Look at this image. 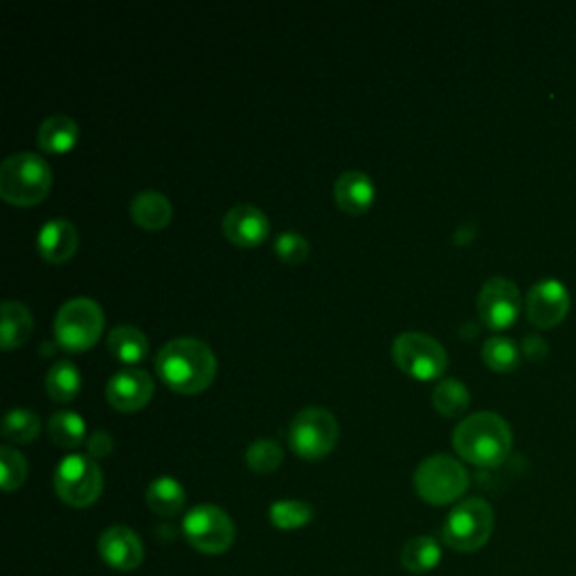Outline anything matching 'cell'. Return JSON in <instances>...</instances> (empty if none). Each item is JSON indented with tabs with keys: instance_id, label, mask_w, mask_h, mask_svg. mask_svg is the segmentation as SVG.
<instances>
[{
	"instance_id": "1",
	"label": "cell",
	"mask_w": 576,
	"mask_h": 576,
	"mask_svg": "<svg viewBox=\"0 0 576 576\" xmlns=\"http://www.w3.org/2000/svg\"><path fill=\"white\" fill-rule=\"evenodd\" d=\"M156 372L169 390L190 396L214 383L218 363L207 342L199 338H174L158 352Z\"/></svg>"
},
{
	"instance_id": "2",
	"label": "cell",
	"mask_w": 576,
	"mask_h": 576,
	"mask_svg": "<svg viewBox=\"0 0 576 576\" xmlns=\"http://www.w3.org/2000/svg\"><path fill=\"white\" fill-rule=\"evenodd\" d=\"M513 433L498 413H476L459 422L452 433V448L469 465L495 469L509 457Z\"/></svg>"
},
{
	"instance_id": "3",
	"label": "cell",
	"mask_w": 576,
	"mask_h": 576,
	"mask_svg": "<svg viewBox=\"0 0 576 576\" xmlns=\"http://www.w3.org/2000/svg\"><path fill=\"white\" fill-rule=\"evenodd\" d=\"M52 183V167L32 151L12 153L0 164V199L10 205L32 207L43 203Z\"/></svg>"
},
{
	"instance_id": "4",
	"label": "cell",
	"mask_w": 576,
	"mask_h": 576,
	"mask_svg": "<svg viewBox=\"0 0 576 576\" xmlns=\"http://www.w3.org/2000/svg\"><path fill=\"white\" fill-rule=\"evenodd\" d=\"M495 525L493 506L484 498H467L455 504L444 523V543L462 554L482 550Z\"/></svg>"
},
{
	"instance_id": "5",
	"label": "cell",
	"mask_w": 576,
	"mask_h": 576,
	"mask_svg": "<svg viewBox=\"0 0 576 576\" xmlns=\"http://www.w3.org/2000/svg\"><path fill=\"white\" fill-rule=\"evenodd\" d=\"M413 484L424 502L444 506L467 493L469 471L450 455H430L417 467Z\"/></svg>"
},
{
	"instance_id": "6",
	"label": "cell",
	"mask_w": 576,
	"mask_h": 576,
	"mask_svg": "<svg viewBox=\"0 0 576 576\" xmlns=\"http://www.w3.org/2000/svg\"><path fill=\"white\" fill-rule=\"evenodd\" d=\"M54 340L73 354L95 348L104 333V311L90 298H73L54 316Z\"/></svg>"
},
{
	"instance_id": "7",
	"label": "cell",
	"mask_w": 576,
	"mask_h": 576,
	"mask_svg": "<svg viewBox=\"0 0 576 576\" xmlns=\"http://www.w3.org/2000/svg\"><path fill=\"white\" fill-rule=\"evenodd\" d=\"M394 365L417 381L441 378L448 367V354L441 342L422 331H406L392 342Z\"/></svg>"
},
{
	"instance_id": "8",
	"label": "cell",
	"mask_w": 576,
	"mask_h": 576,
	"mask_svg": "<svg viewBox=\"0 0 576 576\" xmlns=\"http://www.w3.org/2000/svg\"><path fill=\"white\" fill-rule=\"evenodd\" d=\"M286 437L288 446L298 457L307 459V462H318V459H324L335 448L340 428L327 408L311 406L291 419Z\"/></svg>"
},
{
	"instance_id": "9",
	"label": "cell",
	"mask_w": 576,
	"mask_h": 576,
	"mask_svg": "<svg viewBox=\"0 0 576 576\" xmlns=\"http://www.w3.org/2000/svg\"><path fill=\"white\" fill-rule=\"evenodd\" d=\"M52 484L56 495L68 506L84 509L99 500L104 489V476L99 465L88 455H68L54 469Z\"/></svg>"
},
{
	"instance_id": "10",
	"label": "cell",
	"mask_w": 576,
	"mask_h": 576,
	"mask_svg": "<svg viewBox=\"0 0 576 576\" xmlns=\"http://www.w3.org/2000/svg\"><path fill=\"white\" fill-rule=\"evenodd\" d=\"M183 536L201 554H225L235 545L237 527L221 506L199 504L183 518Z\"/></svg>"
},
{
	"instance_id": "11",
	"label": "cell",
	"mask_w": 576,
	"mask_h": 576,
	"mask_svg": "<svg viewBox=\"0 0 576 576\" xmlns=\"http://www.w3.org/2000/svg\"><path fill=\"white\" fill-rule=\"evenodd\" d=\"M523 298L518 286L506 277H491L484 281L478 296V313L482 324L493 331L509 329L521 316Z\"/></svg>"
},
{
	"instance_id": "12",
	"label": "cell",
	"mask_w": 576,
	"mask_h": 576,
	"mask_svg": "<svg viewBox=\"0 0 576 576\" xmlns=\"http://www.w3.org/2000/svg\"><path fill=\"white\" fill-rule=\"evenodd\" d=\"M527 318L538 329H552L561 324L569 311V294L558 279H541L527 294Z\"/></svg>"
},
{
	"instance_id": "13",
	"label": "cell",
	"mask_w": 576,
	"mask_h": 576,
	"mask_svg": "<svg viewBox=\"0 0 576 576\" xmlns=\"http://www.w3.org/2000/svg\"><path fill=\"white\" fill-rule=\"evenodd\" d=\"M153 390L156 385L149 372L138 367H127L108 378L106 401L118 413H138L151 401Z\"/></svg>"
},
{
	"instance_id": "14",
	"label": "cell",
	"mask_w": 576,
	"mask_h": 576,
	"mask_svg": "<svg viewBox=\"0 0 576 576\" xmlns=\"http://www.w3.org/2000/svg\"><path fill=\"white\" fill-rule=\"evenodd\" d=\"M223 235L230 244L239 248H255L268 239L270 221L259 207L250 203H239L225 212Z\"/></svg>"
},
{
	"instance_id": "15",
	"label": "cell",
	"mask_w": 576,
	"mask_h": 576,
	"mask_svg": "<svg viewBox=\"0 0 576 576\" xmlns=\"http://www.w3.org/2000/svg\"><path fill=\"white\" fill-rule=\"evenodd\" d=\"M97 547H99L102 561L118 572H134L145 561V545H142L140 536L131 527H125V525H115V527L104 530Z\"/></svg>"
},
{
	"instance_id": "16",
	"label": "cell",
	"mask_w": 576,
	"mask_h": 576,
	"mask_svg": "<svg viewBox=\"0 0 576 576\" xmlns=\"http://www.w3.org/2000/svg\"><path fill=\"white\" fill-rule=\"evenodd\" d=\"M36 248L41 257L50 264H66L75 257L79 248L77 227L66 218H52L43 223L36 237Z\"/></svg>"
},
{
	"instance_id": "17",
	"label": "cell",
	"mask_w": 576,
	"mask_h": 576,
	"mask_svg": "<svg viewBox=\"0 0 576 576\" xmlns=\"http://www.w3.org/2000/svg\"><path fill=\"white\" fill-rule=\"evenodd\" d=\"M335 205L350 216L365 214L376 199V185L365 171H344L333 185Z\"/></svg>"
},
{
	"instance_id": "18",
	"label": "cell",
	"mask_w": 576,
	"mask_h": 576,
	"mask_svg": "<svg viewBox=\"0 0 576 576\" xmlns=\"http://www.w3.org/2000/svg\"><path fill=\"white\" fill-rule=\"evenodd\" d=\"M129 214L147 233H158V230L169 225L171 216H174V207H171L169 199L162 192L145 190L131 199Z\"/></svg>"
},
{
	"instance_id": "19",
	"label": "cell",
	"mask_w": 576,
	"mask_h": 576,
	"mask_svg": "<svg viewBox=\"0 0 576 576\" xmlns=\"http://www.w3.org/2000/svg\"><path fill=\"white\" fill-rule=\"evenodd\" d=\"M79 140V127L68 115H50L36 131V145L45 153H68Z\"/></svg>"
},
{
	"instance_id": "20",
	"label": "cell",
	"mask_w": 576,
	"mask_h": 576,
	"mask_svg": "<svg viewBox=\"0 0 576 576\" xmlns=\"http://www.w3.org/2000/svg\"><path fill=\"white\" fill-rule=\"evenodd\" d=\"M34 331V320L30 309L19 300H8L3 305V324H0V348L12 352L23 348Z\"/></svg>"
},
{
	"instance_id": "21",
	"label": "cell",
	"mask_w": 576,
	"mask_h": 576,
	"mask_svg": "<svg viewBox=\"0 0 576 576\" xmlns=\"http://www.w3.org/2000/svg\"><path fill=\"white\" fill-rule=\"evenodd\" d=\"M106 348L115 361H120L125 365H136L145 361L149 352V340L145 331H140L134 324H120L108 333Z\"/></svg>"
},
{
	"instance_id": "22",
	"label": "cell",
	"mask_w": 576,
	"mask_h": 576,
	"mask_svg": "<svg viewBox=\"0 0 576 576\" xmlns=\"http://www.w3.org/2000/svg\"><path fill=\"white\" fill-rule=\"evenodd\" d=\"M145 500H147V506L153 513H158L162 518H174V515H179L185 509L188 495H185V489H183V484L179 480L169 478V476H162V478H156L147 487Z\"/></svg>"
},
{
	"instance_id": "23",
	"label": "cell",
	"mask_w": 576,
	"mask_h": 576,
	"mask_svg": "<svg viewBox=\"0 0 576 576\" xmlns=\"http://www.w3.org/2000/svg\"><path fill=\"white\" fill-rule=\"evenodd\" d=\"M441 563V545L433 536H415L401 550V565L413 574H428Z\"/></svg>"
},
{
	"instance_id": "24",
	"label": "cell",
	"mask_w": 576,
	"mask_h": 576,
	"mask_svg": "<svg viewBox=\"0 0 576 576\" xmlns=\"http://www.w3.org/2000/svg\"><path fill=\"white\" fill-rule=\"evenodd\" d=\"M469 406H471V392L462 381L441 378L437 383V387L433 392V408L441 417H446V419L459 417L467 413Z\"/></svg>"
},
{
	"instance_id": "25",
	"label": "cell",
	"mask_w": 576,
	"mask_h": 576,
	"mask_svg": "<svg viewBox=\"0 0 576 576\" xmlns=\"http://www.w3.org/2000/svg\"><path fill=\"white\" fill-rule=\"evenodd\" d=\"M47 396L56 403L73 401L82 390V374L73 361H56L45 376Z\"/></svg>"
},
{
	"instance_id": "26",
	"label": "cell",
	"mask_w": 576,
	"mask_h": 576,
	"mask_svg": "<svg viewBox=\"0 0 576 576\" xmlns=\"http://www.w3.org/2000/svg\"><path fill=\"white\" fill-rule=\"evenodd\" d=\"M50 439L66 450H75L86 441V422L79 413L60 410L47 419Z\"/></svg>"
},
{
	"instance_id": "27",
	"label": "cell",
	"mask_w": 576,
	"mask_h": 576,
	"mask_svg": "<svg viewBox=\"0 0 576 576\" xmlns=\"http://www.w3.org/2000/svg\"><path fill=\"white\" fill-rule=\"evenodd\" d=\"M313 506L305 500H277L268 509L270 523L281 532L302 530L313 521Z\"/></svg>"
},
{
	"instance_id": "28",
	"label": "cell",
	"mask_w": 576,
	"mask_h": 576,
	"mask_svg": "<svg viewBox=\"0 0 576 576\" xmlns=\"http://www.w3.org/2000/svg\"><path fill=\"white\" fill-rule=\"evenodd\" d=\"M482 361L493 372H511L521 365V348L504 335H493L482 344Z\"/></svg>"
},
{
	"instance_id": "29",
	"label": "cell",
	"mask_w": 576,
	"mask_h": 576,
	"mask_svg": "<svg viewBox=\"0 0 576 576\" xmlns=\"http://www.w3.org/2000/svg\"><path fill=\"white\" fill-rule=\"evenodd\" d=\"M41 422L28 408H12L3 419V437L14 444H30L39 437Z\"/></svg>"
},
{
	"instance_id": "30",
	"label": "cell",
	"mask_w": 576,
	"mask_h": 576,
	"mask_svg": "<svg viewBox=\"0 0 576 576\" xmlns=\"http://www.w3.org/2000/svg\"><path fill=\"white\" fill-rule=\"evenodd\" d=\"M284 462V448L275 439H257L246 450V465L255 473H275Z\"/></svg>"
},
{
	"instance_id": "31",
	"label": "cell",
	"mask_w": 576,
	"mask_h": 576,
	"mask_svg": "<svg viewBox=\"0 0 576 576\" xmlns=\"http://www.w3.org/2000/svg\"><path fill=\"white\" fill-rule=\"evenodd\" d=\"M25 478H28L25 457L12 446H0V487H3V491L8 493L19 491L25 484Z\"/></svg>"
},
{
	"instance_id": "32",
	"label": "cell",
	"mask_w": 576,
	"mask_h": 576,
	"mask_svg": "<svg viewBox=\"0 0 576 576\" xmlns=\"http://www.w3.org/2000/svg\"><path fill=\"white\" fill-rule=\"evenodd\" d=\"M273 250H275V255L284 264L298 266V264H302L309 257L311 244L300 233H296V230H286V233L277 235V239L273 244Z\"/></svg>"
},
{
	"instance_id": "33",
	"label": "cell",
	"mask_w": 576,
	"mask_h": 576,
	"mask_svg": "<svg viewBox=\"0 0 576 576\" xmlns=\"http://www.w3.org/2000/svg\"><path fill=\"white\" fill-rule=\"evenodd\" d=\"M86 450H88V457H93L97 462V459L108 457L113 452V437L106 430H95L86 439Z\"/></svg>"
},
{
	"instance_id": "34",
	"label": "cell",
	"mask_w": 576,
	"mask_h": 576,
	"mask_svg": "<svg viewBox=\"0 0 576 576\" xmlns=\"http://www.w3.org/2000/svg\"><path fill=\"white\" fill-rule=\"evenodd\" d=\"M523 354L530 359V361H541L545 359L547 354V342L541 338V335H527L523 340Z\"/></svg>"
}]
</instances>
